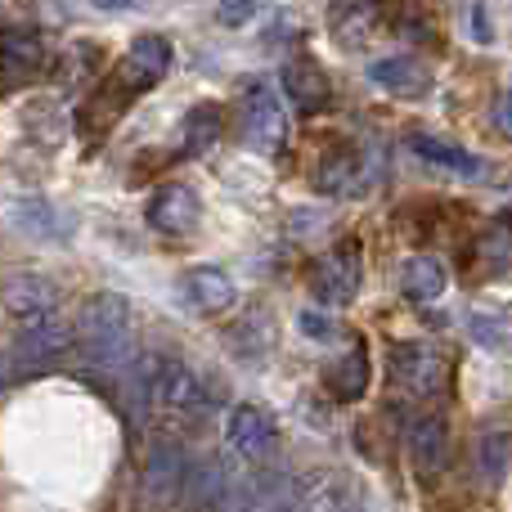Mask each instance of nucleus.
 Returning <instances> with one entry per match:
<instances>
[{"instance_id":"f257e3e1","label":"nucleus","mask_w":512,"mask_h":512,"mask_svg":"<svg viewBox=\"0 0 512 512\" xmlns=\"http://www.w3.org/2000/svg\"><path fill=\"white\" fill-rule=\"evenodd\" d=\"M387 373L414 396H436L445 387V360L423 342H400L387 360Z\"/></svg>"},{"instance_id":"f03ea898","label":"nucleus","mask_w":512,"mask_h":512,"mask_svg":"<svg viewBox=\"0 0 512 512\" xmlns=\"http://www.w3.org/2000/svg\"><path fill=\"white\" fill-rule=\"evenodd\" d=\"M310 288H315L319 301H328V306H346V301L355 297V288H360V248H337L328 256H319L315 265H310Z\"/></svg>"},{"instance_id":"7ed1b4c3","label":"nucleus","mask_w":512,"mask_h":512,"mask_svg":"<svg viewBox=\"0 0 512 512\" xmlns=\"http://www.w3.org/2000/svg\"><path fill=\"white\" fill-rule=\"evenodd\" d=\"M405 450H409V459H414L418 477H436V472L450 463V427H445V418H436V414L409 418Z\"/></svg>"},{"instance_id":"20e7f679","label":"nucleus","mask_w":512,"mask_h":512,"mask_svg":"<svg viewBox=\"0 0 512 512\" xmlns=\"http://www.w3.org/2000/svg\"><path fill=\"white\" fill-rule=\"evenodd\" d=\"M243 131H248V140L256 144V149H274V144H283L288 122H283V108L270 90H252L248 108H243Z\"/></svg>"},{"instance_id":"39448f33","label":"nucleus","mask_w":512,"mask_h":512,"mask_svg":"<svg viewBox=\"0 0 512 512\" xmlns=\"http://www.w3.org/2000/svg\"><path fill=\"white\" fill-rule=\"evenodd\" d=\"M283 90L292 95V104L301 113H315V108L328 104V77L315 68V59H292L283 68Z\"/></svg>"},{"instance_id":"423d86ee","label":"nucleus","mask_w":512,"mask_h":512,"mask_svg":"<svg viewBox=\"0 0 512 512\" xmlns=\"http://www.w3.org/2000/svg\"><path fill=\"white\" fill-rule=\"evenodd\" d=\"M369 77L378 81L382 90H391V95L400 99H418L427 90V72L418 59H409V54H396V59H378L369 68Z\"/></svg>"},{"instance_id":"0eeeda50","label":"nucleus","mask_w":512,"mask_h":512,"mask_svg":"<svg viewBox=\"0 0 512 512\" xmlns=\"http://www.w3.org/2000/svg\"><path fill=\"white\" fill-rule=\"evenodd\" d=\"M149 221L158 225L162 234H185L189 225L198 221V198L189 194L185 185H167L149 207Z\"/></svg>"},{"instance_id":"6e6552de","label":"nucleus","mask_w":512,"mask_h":512,"mask_svg":"<svg viewBox=\"0 0 512 512\" xmlns=\"http://www.w3.org/2000/svg\"><path fill=\"white\" fill-rule=\"evenodd\" d=\"M400 288H405L409 301H436L445 288H450V274H445V265L436 261V256H409L405 270H400Z\"/></svg>"},{"instance_id":"1a4fd4ad","label":"nucleus","mask_w":512,"mask_h":512,"mask_svg":"<svg viewBox=\"0 0 512 512\" xmlns=\"http://www.w3.org/2000/svg\"><path fill=\"white\" fill-rule=\"evenodd\" d=\"M414 153L423 162H432V167L454 171V176H463V180H481V158L459 149V144H445V140H436V135H414Z\"/></svg>"},{"instance_id":"9d476101","label":"nucleus","mask_w":512,"mask_h":512,"mask_svg":"<svg viewBox=\"0 0 512 512\" xmlns=\"http://www.w3.org/2000/svg\"><path fill=\"white\" fill-rule=\"evenodd\" d=\"M225 436H230L234 450L265 454V450H270V441H274V427H270V418H265L261 409L243 405V409H234V414H230V427H225Z\"/></svg>"},{"instance_id":"9b49d317","label":"nucleus","mask_w":512,"mask_h":512,"mask_svg":"<svg viewBox=\"0 0 512 512\" xmlns=\"http://www.w3.org/2000/svg\"><path fill=\"white\" fill-rule=\"evenodd\" d=\"M328 387H333L337 400H360L364 387H369V355L364 351H351L328 369Z\"/></svg>"},{"instance_id":"f8f14e48","label":"nucleus","mask_w":512,"mask_h":512,"mask_svg":"<svg viewBox=\"0 0 512 512\" xmlns=\"http://www.w3.org/2000/svg\"><path fill=\"white\" fill-rule=\"evenodd\" d=\"M355 171H360V153H355V149H337L333 158L319 162L315 189H319V194H351Z\"/></svg>"},{"instance_id":"ddd939ff","label":"nucleus","mask_w":512,"mask_h":512,"mask_svg":"<svg viewBox=\"0 0 512 512\" xmlns=\"http://www.w3.org/2000/svg\"><path fill=\"white\" fill-rule=\"evenodd\" d=\"M126 63H131V68L153 86V81L167 72V63H171V45L162 41V36H140V41L131 45V54H126Z\"/></svg>"},{"instance_id":"4468645a","label":"nucleus","mask_w":512,"mask_h":512,"mask_svg":"<svg viewBox=\"0 0 512 512\" xmlns=\"http://www.w3.org/2000/svg\"><path fill=\"white\" fill-rule=\"evenodd\" d=\"M189 297H194L198 306H207V310H225L234 301V288H230V279H225L221 270H194L189 274Z\"/></svg>"},{"instance_id":"2eb2a0df","label":"nucleus","mask_w":512,"mask_h":512,"mask_svg":"<svg viewBox=\"0 0 512 512\" xmlns=\"http://www.w3.org/2000/svg\"><path fill=\"white\" fill-rule=\"evenodd\" d=\"M221 135V108H212V104H203V108H194V117H189V149H207V144Z\"/></svg>"},{"instance_id":"dca6fc26","label":"nucleus","mask_w":512,"mask_h":512,"mask_svg":"<svg viewBox=\"0 0 512 512\" xmlns=\"http://www.w3.org/2000/svg\"><path fill=\"white\" fill-rule=\"evenodd\" d=\"M378 18V0H337L333 5V32L342 36L346 32V23H373Z\"/></svg>"},{"instance_id":"f3484780","label":"nucleus","mask_w":512,"mask_h":512,"mask_svg":"<svg viewBox=\"0 0 512 512\" xmlns=\"http://www.w3.org/2000/svg\"><path fill=\"white\" fill-rule=\"evenodd\" d=\"M468 333L477 337L481 346H490V351H504V346L512 342V333H508L504 319H490V315H472L468 319Z\"/></svg>"},{"instance_id":"a211bd4d","label":"nucleus","mask_w":512,"mask_h":512,"mask_svg":"<svg viewBox=\"0 0 512 512\" xmlns=\"http://www.w3.org/2000/svg\"><path fill=\"white\" fill-rule=\"evenodd\" d=\"M504 454H508V436H486L481 441V477L486 481L504 477Z\"/></svg>"},{"instance_id":"6ab92c4d","label":"nucleus","mask_w":512,"mask_h":512,"mask_svg":"<svg viewBox=\"0 0 512 512\" xmlns=\"http://www.w3.org/2000/svg\"><path fill=\"white\" fill-rule=\"evenodd\" d=\"M256 9V0H221V18L225 23H248Z\"/></svg>"},{"instance_id":"aec40b11","label":"nucleus","mask_w":512,"mask_h":512,"mask_svg":"<svg viewBox=\"0 0 512 512\" xmlns=\"http://www.w3.org/2000/svg\"><path fill=\"white\" fill-rule=\"evenodd\" d=\"M495 122H499V131H504V135H512V90H504V95H499Z\"/></svg>"},{"instance_id":"412c9836","label":"nucleus","mask_w":512,"mask_h":512,"mask_svg":"<svg viewBox=\"0 0 512 512\" xmlns=\"http://www.w3.org/2000/svg\"><path fill=\"white\" fill-rule=\"evenodd\" d=\"M301 328H306V333H315V337H324L328 333V319L324 315H301Z\"/></svg>"},{"instance_id":"4be33fe9","label":"nucleus","mask_w":512,"mask_h":512,"mask_svg":"<svg viewBox=\"0 0 512 512\" xmlns=\"http://www.w3.org/2000/svg\"><path fill=\"white\" fill-rule=\"evenodd\" d=\"M99 9H122V5H135V0H95Z\"/></svg>"}]
</instances>
